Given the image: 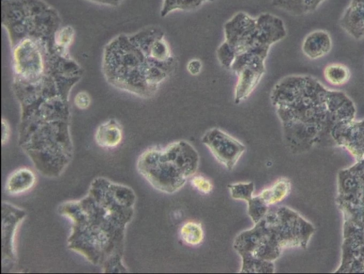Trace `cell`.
I'll return each mask as SVG.
<instances>
[{"mask_svg":"<svg viewBox=\"0 0 364 274\" xmlns=\"http://www.w3.org/2000/svg\"><path fill=\"white\" fill-rule=\"evenodd\" d=\"M191 184L196 189L204 194L209 193L213 189L212 184L202 176H193Z\"/></svg>","mask_w":364,"mask_h":274,"instance_id":"cell-27","label":"cell"},{"mask_svg":"<svg viewBox=\"0 0 364 274\" xmlns=\"http://www.w3.org/2000/svg\"><path fill=\"white\" fill-rule=\"evenodd\" d=\"M136 169L153 188L166 194L178 191L188 179L163 147H153L144 150L136 160Z\"/></svg>","mask_w":364,"mask_h":274,"instance_id":"cell-6","label":"cell"},{"mask_svg":"<svg viewBox=\"0 0 364 274\" xmlns=\"http://www.w3.org/2000/svg\"><path fill=\"white\" fill-rule=\"evenodd\" d=\"M90 2L103 4V5H107V6H115L120 4L122 0H87Z\"/></svg>","mask_w":364,"mask_h":274,"instance_id":"cell-31","label":"cell"},{"mask_svg":"<svg viewBox=\"0 0 364 274\" xmlns=\"http://www.w3.org/2000/svg\"><path fill=\"white\" fill-rule=\"evenodd\" d=\"M336 204L343 216V243L333 273H364V159L338 172Z\"/></svg>","mask_w":364,"mask_h":274,"instance_id":"cell-4","label":"cell"},{"mask_svg":"<svg viewBox=\"0 0 364 274\" xmlns=\"http://www.w3.org/2000/svg\"><path fill=\"white\" fill-rule=\"evenodd\" d=\"M233 248L240 256L247 255L271 262L279 258L287 247L274 210L269 209L253 228L240 233L234 240Z\"/></svg>","mask_w":364,"mask_h":274,"instance_id":"cell-5","label":"cell"},{"mask_svg":"<svg viewBox=\"0 0 364 274\" xmlns=\"http://www.w3.org/2000/svg\"><path fill=\"white\" fill-rule=\"evenodd\" d=\"M291 191V182L287 178H280L269 187L258 194L268 205H274L284 200Z\"/></svg>","mask_w":364,"mask_h":274,"instance_id":"cell-18","label":"cell"},{"mask_svg":"<svg viewBox=\"0 0 364 274\" xmlns=\"http://www.w3.org/2000/svg\"><path fill=\"white\" fill-rule=\"evenodd\" d=\"M74 35V29L70 26L60 27L55 33V46L64 51H68V47L73 41Z\"/></svg>","mask_w":364,"mask_h":274,"instance_id":"cell-25","label":"cell"},{"mask_svg":"<svg viewBox=\"0 0 364 274\" xmlns=\"http://www.w3.org/2000/svg\"><path fill=\"white\" fill-rule=\"evenodd\" d=\"M74 103L78 109L85 110L90 105L91 99L87 92L80 91L75 95Z\"/></svg>","mask_w":364,"mask_h":274,"instance_id":"cell-28","label":"cell"},{"mask_svg":"<svg viewBox=\"0 0 364 274\" xmlns=\"http://www.w3.org/2000/svg\"><path fill=\"white\" fill-rule=\"evenodd\" d=\"M339 23L343 31L355 40L364 38V0H350L343 12Z\"/></svg>","mask_w":364,"mask_h":274,"instance_id":"cell-14","label":"cell"},{"mask_svg":"<svg viewBox=\"0 0 364 274\" xmlns=\"http://www.w3.org/2000/svg\"><path fill=\"white\" fill-rule=\"evenodd\" d=\"M163 31L149 26L132 34H120L105 47L102 72L112 86L144 98L152 97L176 69L175 63L157 59L154 42Z\"/></svg>","mask_w":364,"mask_h":274,"instance_id":"cell-3","label":"cell"},{"mask_svg":"<svg viewBox=\"0 0 364 274\" xmlns=\"http://www.w3.org/2000/svg\"><path fill=\"white\" fill-rule=\"evenodd\" d=\"M270 100L282 123L287 148L294 154L336 146L333 130L356 115L352 99L310 75H289L273 87Z\"/></svg>","mask_w":364,"mask_h":274,"instance_id":"cell-2","label":"cell"},{"mask_svg":"<svg viewBox=\"0 0 364 274\" xmlns=\"http://www.w3.org/2000/svg\"><path fill=\"white\" fill-rule=\"evenodd\" d=\"M332 46L330 33L323 29H316L304 37L301 51L308 58L317 60L328 55L332 49Z\"/></svg>","mask_w":364,"mask_h":274,"instance_id":"cell-15","label":"cell"},{"mask_svg":"<svg viewBox=\"0 0 364 274\" xmlns=\"http://www.w3.org/2000/svg\"><path fill=\"white\" fill-rule=\"evenodd\" d=\"M335 145L345 149L355 159H364V118L337 127L332 133Z\"/></svg>","mask_w":364,"mask_h":274,"instance_id":"cell-11","label":"cell"},{"mask_svg":"<svg viewBox=\"0 0 364 274\" xmlns=\"http://www.w3.org/2000/svg\"><path fill=\"white\" fill-rule=\"evenodd\" d=\"M257 21L245 12H238L224 25L225 41L235 51L236 56L247 52L255 43Z\"/></svg>","mask_w":364,"mask_h":274,"instance_id":"cell-10","label":"cell"},{"mask_svg":"<svg viewBox=\"0 0 364 274\" xmlns=\"http://www.w3.org/2000/svg\"><path fill=\"white\" fill-rule=\"evenodd\" d=\"M201 141L217 161L229 171L233 169L246 150L241 142L218 128L208 130Z\"/></svg>","mask_w":364,"mask_h":274,"instance_id":"cell-8","label":"cell"},{"mask_svg":"<svg viewBox=\"0 0 364 274\" xmlns=\"http://www.w3.org/2000/svg\"><path fill=\"white\" fill-rule=\"evenodd\" d=\"M136 201L131 187L95 177L84 196L58 207V213L71 223L68 248L104 273H128L123 260L125 232Z\"/></svg>","mask_w":364,"mask_h":274,"instance_id":"cell-1","label":"cell"},{"mask_svg":"<svg viewBox=\"0 0 364 274\" xmlns=\"http://www.w3.org/2000/svg\"><path fill=\"white\" fill-rule=\"evenodd\" d=\"M230 195L232 199L248 201L252 196L255 191L253 182H240L228 185Z\"/></svg>","mask_w":364,"mask_h":274,"instance_id":"cell-24","label":"cell"},{"mask_svg":"<svg viewBox=\"0 0 364 274\" xmlns=\"http://www.w3.org/2000/svg\"><path fill=\"white\" fill-rule=\"evenodd\" d=\"M247 203V214L254 223H257L269 211V206L259 196H253Z\"/></svg>","mask_w":364,"mask_h":274,"instance_id":"cell-23","label":"cell"},{"mask_svg":"<svg viewBox=\"0 0 364 274\" xmlns=\"http://www.w3.org/2000/svg\"><path fill=\"white\" fill-rule=\"evenodd\" d=\"M26 211L8 201L1 204V267L2 271L10 273L16 261V236L26 218Z\"/></svg>","mask_w":364,"mask_h":274,"instance_id":"cell-7","label":"cell"},{"mask_svg":"<svg viewBox=\"0 0 364 274\" xmlns=\"http://www.w3.org/2000/svg\"><path fill=\"white\" fill-rule=\"evenodd\" d=\"M217 58L220 64L227 69H230L235 59V49L225 41L218 48Z\"/></svg>","mask_w":364,"mask_h":274,"instance_id":"cell-26","label":"cell"},{"mask_svg":"<svg viewBox=\"0 0 364 274\" xmlns=\"http://www.w3.org/2000/svg\"><path fill=\"white\" fill-rule=\"evenodd\" d=\"M11 136V127L6 120H1V144L7 143Z\"/></svg>","mask_w":364,"mask_h":274,"instance_id":"cell-30","label":"cell"},{"mask_svg":"<svg viewBox=\"0 0 364 274\" xmlns=\"http://www.w3.org/2000/svg\"><path fill=\"white\" fill-rule=\"evenodd\" d=\"M123 139L121 124L115 119H109L102 122L95 134L96 144L106 149H112L120 144Z\"/></svg>","mask_w":364,"mask_h":274,"instance_id":"cell-17","label":"cell"},{"mask_svg":"<svg viewBox=\"0 0 364 274\" xmlns=\"http://www.w3.org/2000/svg\"><path fill=\"white\" fill-rule=\"evenodd\" d=\"M242 266L239 273H274V262L263 260L251 255H243Z\"/></svg>","mask_w":364,"mask_h":274,"instance_id":"cell-20","label":"cell"},{"mask_svg":"<svg viewBox=\"0 0 364 274\" xmlns=\"http://www.w3.org/2000/svg\"><path fill=\"white\" fill-rule=\"evenodd\" d=\"M163 148L169 159L187 178L194 176L199 166L200 157L189 142L180 140Z\"/></svg>","mask_w":364,"mask_h":274,"instance_id":"cell-13","label":"cell"},{"mask_svg":"<svg viewBox=\"0 0 364 274\" xmlns=\"http://www.w3.org/2000/svg\"><path fill=\"white\" fill-rule=\"evenodd\" d=\"M325 80L333 86H341L347 83L351 73L348 67L342 63H329L323 68Z\"/></svg>","mask_w":364,"mask_h":274,"instance_id":"cell-19","label":"cell"},{"mask_svg":"<svg viewBox=\"0 0 364 274\" xmlns=\"http://www.w3.org/2000/svg\"><path fill=\"white\" fill-rule=\"evenodd\" d=\"M202 63L199 59L193 58L187 63V70L192 75H198L202 70Z\"/></svg>","mask_w":364,"mask_h":274,"instance_id":"cell-29","label":"cell"},{"mask_svg":"<svg viewBox=\"0 0 364 274\" xmlns=\"http://www.w3.org/2000/svg\"><path fill=\"white\" fill-rule=\"evenodd\" d=\"M36 175L28 167H20L14 170L8 176L4 185L6 193L11 196H18L30 191L36 184Z\"/></svg>","mask_w":364,"mask_h":274,"instance_id":"cell-16","label":"cell"},{"mask_svg":"<svg viewBox=\"0 0 364 274\" xmlns=\"http://www.w3.org/2000/svg\"><path fill=\"white\" fill-rule=\"evenodd\" d=\"M180 235L184 243L191 246H197L203 239L201 226L193 221L185 223L180 229Z\"/></svg>","mask_w":364,"mask_h":274,"instance_id":"cell-21","label":"cell"},{"mask_svg":"<svg viewBox=\"0 0 364 274\" xmlns=\"http://www.w3.org/2000/svg\"><path fill=\"white\" fill-rule=\"evenodd\" d=\"M265 60L251 57L243 68L236 74L237 81L235 89L234 100L240 103L252 93L265 73Z\"/></svg>","mask_w":364,"mask_h":274,"instance_id":"cell-12","label":"cell"},{"mask_svg":"<svg viewBox=\"0 0 364 274\" xmlns=\"http://www.w3.org/2000/svg\"><path fill=\"white\" fill-rule=\"evenodd\" d=\"M256 21L255 43L245 53L266 60L271 46L286 37V27L282 19L269 13L260 14Z\"/></svg>","mask_w":364,"mask_h":274,"instance_id":"cell-9","label":"cell"},{"mask_svg":"<svg viewBox=\"0 0 364 274\" xmlns=\"http://www.w3.org/2000/svg\"><path fill=\"white\" fill-rule=\"evenodd\" d=\"M205 0H164L161 16H166L176 10H192L200 6Z\"/></svg>","mask_w":364,"mask_h":274,"instance_id":"cell-22","label":"cell"}]
</instances>
